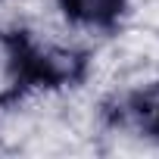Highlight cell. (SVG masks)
<instances>
[{
  "label": "cell",
  "mask_w": 159,
  "mask_h": 159,
  "mask_svg": "<svg viewBox=\"0 0 159 159\" xmlns=\"http://www.w3.org/2000/svg\"><path fill=\"white\" fill-rule=\"evenodd\" d=\"M62 7L69 16L81 22H112L122 10V0H62Z\"/></svg>",
  "instance_id": "6da1fadb"
},
{
  "label": "cell",
  "mask_w": 159,
  "mask_h": 159,
  "mask_svg": "<svg viewBox=\"0 0 159 159\" xmlns=\"http://www.w3.org/2000/svg\"><path fill=\"white\" fill-rule=\"evenodd\" d=\"M147 119H150V125H153V128L159 131V103H156V106H153V109L147 112Z\"/></svg>",
  "instance_id": "7a4b0ae2"
}]
</instances>
